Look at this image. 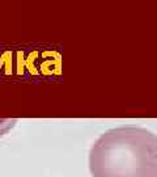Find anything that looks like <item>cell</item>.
Segmentation results:
<instances>
[{"label": "cell", "instance_id": "obj_2", "mask_svg": "<svg viewBox=\"0 0 157 177\" xmlns=\"http://www.w3.org/2000/svg\"><path fill=\"white\" fill-rule=\"evenodd\" d=\"M13 123H15V121H10V119H0V137L4 135L10 129Z\"/></svg>", "mask_w": 157, "mask_h": 177}, {"label": "cell", "instance_id": "obj_1", "mask_svg": "<svg viewBox=\"0 0 157 177\" xmlns=\"http://www.w3.org/2000/svg\"><path fill=\"white\" fill-rule=\"evenodd\" d=\"M92 177H157V135L138 126L107 130L89 152Z\"/></svg>", "mask_w": 157, "mask_h": 177}]
</instances>
